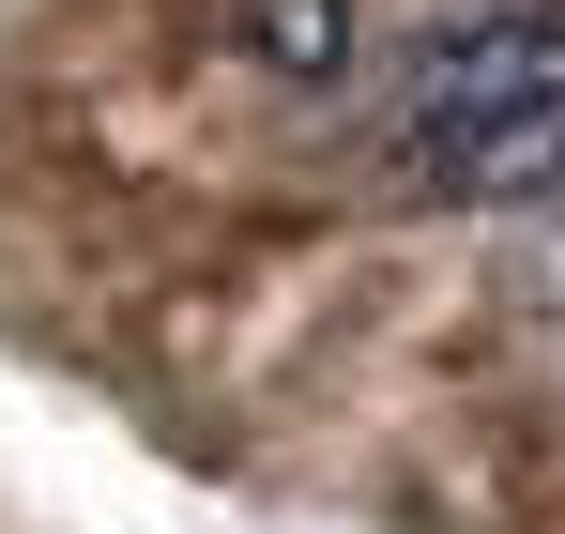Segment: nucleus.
<instances>
[{
  "label": "nucleus",
  "mask_w": 565,
  "mask_h": 534,
  "mask_svg": "<svg viewBox=\"0 0 565 534\" xmlns=\"http://www.w3.org/2000/svg\"><path fill=\"white\" fill-rule=\"evenodd\" d=\"M230 46H245L260 77L321 92L337 62H352V0H230Z\"/></svg>",
  "instance_id": "nucleus-2"
},
{
  "label": "nucleus",
  "mask_w": 565,
  "mask_h": 534,
  "mask_svg": "<svg viewBox=\"0 0 565 534\" xmlns=\"http://www.w3.org/2000/svg\"><path fill=\"white\" fill-rule=\"evenodd\" d=\"M397 169L428 199H520L565 169V15H489L444 31L397 77Z\"/></svg>",
  "instance_id": "nucleus-1"
}]
</instances>
